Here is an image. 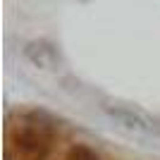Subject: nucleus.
Wrapping results in <instances>:
<instances>
[{
    "instance_id": "obj_1",
    "label": "nucleus",
    "mask_w": 160,
    "mask_h": 160,
    "mask_svg": "<svg viewBox=\"0 0 160 160\" xmlns=\"http://www.w3.org/2000/svg\"><path fill=\"white\" fill-rule=\"evenodd\" d=\"M103 112L115 120L120 127L129 129V132H139V134H158L160 124H155L148 115H143L141 110H134L129 105H120V103H108L103 105Z\"/></svg>"
},
{
    "instance_id": "obj_2",
    "label": "nucleus",
    "mask_w": 160,
    "mask_h": 160,
    "mask_svg": "<svg viewBox=\"0 0 160 160\" xmlns=\"http://www.w3.org/2000/svg\"><path fill=\"white\" fill-rule=\"evenodd\" d=\"M24 58L31 62L33 67H38V69H58L60 65V55L55 50L53 43H48L43 38H33L29 41L27 46H24Z\"/></svg>"
},
{
    "instance_id": "obj_3",
    "label": "nucleus",
    "mask_w": 160,
    "mask_h": 160,
    "mask_svg": "<svg viewBox=\"0 0 160 160\" xmlns=\"http://www.w3.org/2000/svg\"><path fill=\"white\" fill-rule=\"evenodd\" d=\"M12 146L17 148V153L19 155H24V158H31V160H36V158H43L46 155V141H43V136H41L36 129H24V132H19L17 136H14V141H12Z\"/></svg>"
},
{
    "instance_id": "obj_4",
    "label": "nucleus",
    "mask_w": 160,
    "mask_h": 160,
    "mask_svg": "<svg viewBox=\"0 0 160 160\" xmlns=\"http://www.w3.org/2000/svg\"><path fill=\"white\" fill-rule=\"evenodd\" d=\"M67 160H98V153L93 148L84 146V143H77L67 151Z\"/></svg>"
}]
</instances>
